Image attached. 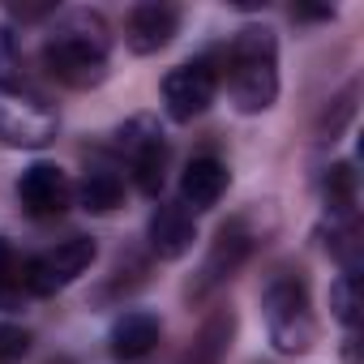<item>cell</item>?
I'll return each mask as SVG.
<instances>
[{
    "mask_svg": "<svg viewBox=\"0 0 364 364\" xmlns=\"http://www.w3.org/2000/svg\"><path fill=\"white\" fill-rule=\"evenodd\" d=\"M31 351V334L14 321H0V364H22Z\"/></svg>",
    "mask_w": 364,
    "mask_h": 364,
    "instance_id": "obj_19",
    "label": "cell"
},
{
    "mask_svg": "<svg viewBox=\"0 0 364 364\" xmlns=\"http://www.w3.org/2000/svg\"><path fill=\"white\" fill-rule=\"evenodd\" d=\"M228 185H232L228 163L215 159V154H202V159H193L185 167V176H180V206L185 210H210V206H219Z\"/></svg>",
    "mask_w": 364,
    "mask_h": 364,
    "instance_id": "obj_12",
    "label": "cell"
},
{
    "mask_svg": "<svg viewBox=\"0 0 364 364\" xmlns=\"http://www.w3.org/2000/svg\"><path fill=\"white\" fill-rule=\"evenodd\" d=\"M159 338H163L159 317H154V313H141V309H133V313L116 317V326H112V334H107L112 355H116V360H124V364L146 360V355L159 347Z\"/></svg>",
    "mask_w": 364,
    "mask_h": 364,
    "instance_id": "obj_13",
    "label": "cell"
},
{
    "mask_svg": "<svg viewBox=\"0 0 364 364\" xmlns=\"http://www.w3.org/2000/svg\"><path fill=\"white\" fill-rule=\"evenodd\" d=\"M116 150L124 154V163L137 176V189L159 198L163 189V167H167V141L163 129L154 124V116H133L116 129Z\"/></svg>",
    "mask_w": 364,
    "mask_h": 364,
    "instance_id": "obj_6",
    "label": "cell"
},
{
    "mask_svg": "<svg viewBox=\"0 0 364 364\" xmlns=\"http://www.w3.org/2000/svg\"><path fill=\"white\" fill-rule=\"evenodd\" d=\"M215 90H219V69L210 56H202V60H189L163 77V107L171 120L189 124V120L206 116V107L215 103Z\"/></svg>",
    "mask_w": 364,
    "mask_h": 364,
    "instance_id": "obj_7",
    "label": "cell"
},
{
    "mask_svg": "<svg viewBox=\"0 0 364 364\" xmlns=\"http://www.w3.org/2000/svg\"><path fill=\"white\" fill-rule=\"evenodd\" d=\"M219 77L228 82V95L236 103V112L257 116L266 107H274L279 99V39L266 26H245L223 56Z\"/></svg>",
    "mask_w": 364,
    "mask_h": 364,
    "instance_id": "obj_2",
    "label": "cell"
},
{
    "mask_svg": "<svg viewBox=\"0 0 364 364\" xmlns=\"http://www.w3.org/2000/svg\"><path fill=\"white\" fill-rule=\"evenodd\" d=\"M249 249H253V236L245 232V223H223L210 253H206V262H202V270H198V283L189 287V296H206L210 287L232 279V270L249 257Z\"/></svg>",
    "mask_w": 364,
    "mask_h": 364,
    "instance_id": "obj_10",
    "label": "cell"
},
{
    "mask_svg": "<svg viewBox=\"0 0 364 364\" xmlns=\"http://www.w3.org/2000/svg\"><path fill=\"white\" fill-rule=\"evenodd\" d=\"M291 18H300V22H330V18H334V9H326V5H321V9L296 5V9H291Z\"/></svg>",
    "mask_w": 364,
    "mask_h": 364,
    "instance_id": "obj_21",
    "label": "cell"
},
{
    "mask_svg": "<svg viewBox=\"0 0 364 364\" xmlns=\"http://www.w3.org/2000/svg\"><path fill=\"white\" fill-rule=\"evenodd\" d=\"M107 52H112L107 22L90 9H69L56 14V26L43 43V69L60 86L90 90L107 77Z\"/></svg>",
    "mask_w": 364,
    "mask_h": 364,
    "instance_id": "obj_1",
    "label": "cell"
},
{
    "mask_svg": "<svg viewBox=\"0 0 364 364\" xmlns=\"http://www.w3.org/2000/svg\"><path fill=\"white\" fill-rule=\"evenodd\" d=\"M262 313H266L270 343L283 355H304L317 343V317H313L309 287L300 274H291V270L270 274L262 287Z\"/></svg>",
    "mask_w": 364,
    "mask_h": 364,
    "instance_id": "obj_3",
    "label": "cell"
},
{
    "mask_svg": "<svg viewBox=\"0 0 364 364\" xmlns=\"http://www.w3.org/2000/svg\"><path fill=\"white\" fill-rule=\"evenodd\" d=\"M73 193H77L82 210H90V215H112V210L124 202V176H120L116 167H107V163H95V167H86L82 185H77Z\"/></svg>",
    "mask_w": 364,
    "mask_h": 364,
    "instance_id": "obj_14",
    "label": "cell"
},
{
    "mask_svg": "<svg viewBox=\"0 0 364 364\" xmlns=\"http://www.w3.org/2000/svg\"><path fill=\"white\" fill-rule=\"evenodd\" d=\"M18 202L31 219H56L69 210L73 202V185H69V176L65 167L56 163H31L22 176H18Z\"/></svg>",
    "mask_w": 364,
    "mask_h": 364,
    "instance_id": "obj_8",
    "label": "cell"
},
{
    "mask_svg": "<svg viewBox=\"0 0 364 364\" xmlns=\"http://www.w3.org/2000/svg\"><path fill=\"white\" fill-rule=\"evenodd\" d=\"M330 313L351 330L360 321V274H338L330 283Z\"/></svg>",
    "mask_w": 364,
    "mask_h": 364,
    "instance_id": "obj_17",
    "label": "cell"
},
{
    "mask_svg": "<svg viewBox=\"0 0 364 364\" xmlns=\"http://www.w3.org/2000/svg\"><path fill=\"white\" fill-rule=\"evenodd\" d=\"M321 198L334 219H355V171L351 163H334L321 180Z\"/></svg>",
    "mask_w": 364,
    "mask_h": 364,
    "instance_id": "obj_15",
    "label": "cell"
},
{
    "mask_svg": "<svg viewBox=\"0 0 364 364\" xmlns=\"http://www.w3.org/2000/svg\"><path fill=\"white\" fill-rule=\"evenodd\" d=\"M95 240L90 236H69L60 240L56 249L39 253V257H26L22 262V291L26 296H56L60 287L77 283L90 266H95Z\"/></svg>",
    "mask_w": 364,
    "mask_h": 364,
    "instance_id": "obj_5",
    "label": "cell"
},
{
    "mask_svg": "<svg viewBox=\"0 0 364 364\" xmlns=\"http://www.w3.org/2000/svg\"><path fill=\"white\" fill-rule=\"evenodd\" d=\"M150 249L163 257V262H176V257H185L198 240V223H193V210H185L180 202H159L154 215H150Z\"/></svg>",
    "mask_w": 364,
    "mask_h": 364,
    "instance_id": "obj_11",
    "label": "cell"
},
{
    "mask_svg": "<svg viewBox=\"0 0 364 364\" xmlns=\"http://www.w3.org/2000/svg\"><path fill=\"white\" fill-rule=\"evenodd\" d=\"M56 129H60V120L43 95H35L22 82L0 86V141L5 146L43 150L48 141H56Z\"/></svg>",
    "mask_w": 364,
    "mask_h": 364,
    "instance_id": "obj_4",
    "label": "cell"
},
{
    "mask_svg": "<svg viewBox=\"0 0 364 364\" xmlns=\"http://www.w3.org/2000/svg\"><path fill=\"white\" fill-rule=\"evenodd\" d=\"M176 35H180V9L167 5V0H146V5H137L129 14V22H124V43L137 56L163 52Z\"/></svg>",
    "mask_w": 364,
    "mask_h": 364,
    "instance_id": "obj_9",
    "label": "cell"
},
{
    "mask_svg": "<svg viewBox=\"0 0 364 364\" xmlns=\"http://www.w3.org/2000/svg\"><path fill=\"white\" fill-rule=\"evenodd\" d=\"M232 326H236V317H232V313H215V317L202 326L198 343H193V364H219V360H223V351H228Z\"/></svg>",
    "mask_w": 364,
    "mask_h": 364,
    "instance_id": "obj_16",
    "label": "cell"
},
{
    "mask_svg": "<svg viewBox=\"0 0 364 364\" xmlns=\"http://www.w3.org/2000/svg\"><path fill=\"white\" fill-rule=\"evenodd\" d=\"M22 262L14 257V249H9V240L0 236V304L5 309H18L22 304Z\"/></svg>",
    "mask_w": 364,
    "mask_h": 364,
    "instance_id": "obj_18",
    "label": "cell"
},
{
    "mask_svg": "<svg viewBox=\"0 0 364 364\" xmlns=\"http://www.w3.org/2000/svg\"><path fill=\"white\" fill-rule=\"evenodd\" d=\"M18 65H22V52H18V43H14V31H9V26H0V86L18 82V77H14Z\"/></svg>",
    "mask_w": 364,
    "mask_h": 364,
    "instance_id": "obj_20",
    "label": "cell"
}]
</instances>
